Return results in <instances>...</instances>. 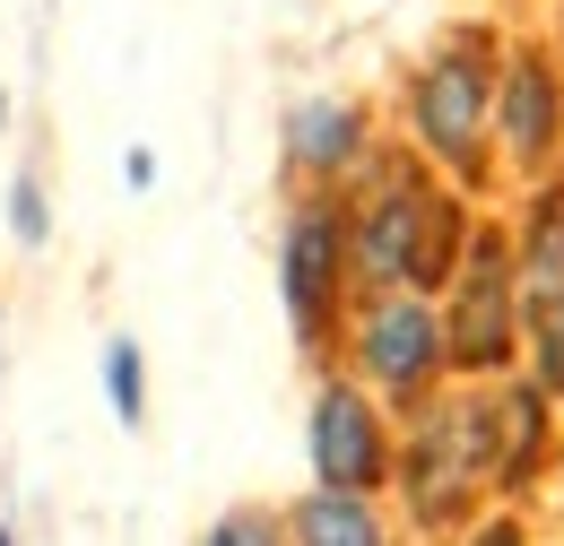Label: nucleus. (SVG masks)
Listing matches in <instances>:
<instances>
[{"label": "nucleus", "mask_w": 564, "mask_h": 546, "mask_svg": "<svg viewBox=\"0 0 564 546\" xmlns=\"http://www.w3.org/2000/svg\"><path fill=\"white\" fill-rule=\"evenodd\" d=\"M348 243H356V270L373 286H434L452 270V252H460V208L443 192H425V183H409V174H391L365 200Z\"/></svg>", "instance_id": "f257e3e1"}, {"label": "nucleus", "mask_w": 564, "mask_h": 546, "mask_svg": "<svg viewBox=\"0 0 564 546\" xmlns=\"http://www.w3.org/2000/svg\"><path fill=\"white\" fill-rule=\"evenodd\" d=\"M487 105H495V78H487V44H452L417 69L409 87V122H417L425 156L469 174L478 165V139H487Z\"/></svg>", "instance_id": "f03ea898"}, {"label": "nucleus", "mask_w": 564, "mask_h": 546, "mask_svg": "<svg viewBox=\"0 0 564 546\" xmlns=\"http://www.w3.org/2000/svg\"><path fill=\"white\" fill-rule=\"evenodd\" d=\"M487 478H503V434H495V408H434L417 425V451H409L417 512H425V521H443V512H460Z\"/></svg>", "instance_id": "7ed1b4c3"}, {"label": "nucleus", "mask_w": 564, "mask_h": 546, "mask_svg": "<svg viewBox=\"0 0 564 546\" xmlns=\"http://www.w3.org/2000/svg\"><path fill=\"white\" fill-rule=\"evenodd\" d=\"M512 313H521V295H512V261H503L495 234H478V243H469V270H460V286H452L443 356L469 364V373H495V364L512 356Z\"/></svg>", "instance_id": "20e7f679"}, {"label": "nucleus", "mask_w": 564, "mask_h": 546, "mask_svg": "<svg viewBox=\"0 0 564 546\" xmlns=\"http://www.w3.org/2000/svg\"><path fill=\"white\" fill-rule=\"evenodd\" d=\"M313 469L330 494H365V485L382 478V416L365 408L356 391H322L313 400Z\"/></svg>", "instance_id": "39448f33"}, {"label": "nucleus", "mask_w": 564, "mask_h": 546, "mask_svg": "<svg viewBox=\"0 0 564 546\" xmlns=\"http://www.w3.org/2000/svg\"><path fill=\"white\" fill-rule=\"evenodd\" d=\"M356 356H365V373H373L382 391H417L425 373L443 364V330H434V313H425V304L391 295V304H373V313H365Z\"/></svg>", "instance_id": "423d86ee"}, {"label": "nucleus", "mask_w": 564, "mask_h": 546, "mask_svg": "<svg viewBox=\"0 0 564 546\" xmlns=\"http://www.w3.org/2000/svg\"><path fill=\"white\" fill-rule=\"evenodd\" d=\"M339 252H348L339 208H304V217L286 226V313H295V330H304V339H313V330H322V313H330Z\"/></svg>", "instance_id": "0eeeda50"}, {"label": "nucleus", "mask_w": 564, "mask_h": 546, "mask_svg": "<svg viewBox=\"0 0 564 546\" xmlns=\"http://www.w3.org/2000/svg\"><path fill=\"white\" fill-rule=\"evenodd\" d=\"M556 122H564V96H556V62L547 53H512L503 69V148L521 165H539L556 148Z\"/></svg>", "instance_id": "6e6552de"}, {"label": "nucleus", "mask_w": 564, "mask_h": 546, "mask_svg": "<svg viewBox=\"0 0 564 546\" xmlns=\"http://www.w3.org/2000/svg\"><path fill=\"white\" fill-rule=\"evenodd\" d=\"M356 139H365V113L339 105V96H313V105L286 113V156H295L304 174H339L356 156Z\"/></svg>", "instance_id": "1a4fd4ad"}, {"label": "nucleus", "mask_w": 564, "mask_h": 546, "mask_svg": "<svg viewBox=\"0 0 564 546\" xmlns=\"http://www.w3.org/2000/svg\"><path fill=\"white\" fill-rule=\"evenodd\" d=\"M512 295L530 304V321H556V313H564V200H539V217H530V252H521Z\"/></svg>", "instance_id": "9d476101"}, {"label": "nucleus", "mask_w": 564, "mask_h": 546, "mask_svg": "<svg viewBox=\"0 0 564 546\" xmlns=\"http://www.w3.org/2000/svg\"><path fill=\"white\" fill-rule=\"evenodd\" d=\"M295 546H382L373 529V512H365V494H313V503H295Z\"/></svg>", "instance_id": "9b49d317"}, {"label": "nucleus", "mask_w": 564, "mask_h": 546, "mask_svg": "<svg viewBox=\"0 0 564 546\" xmlns=\"http://www.w3.org/2000/svg\"><path fill=\"white\" fill-rule=\"evenodd\" d=\"M105 382H113V408H122V425H140V347H131V339L105 347Z\"/></svg>", "instance_id": "f8f14e48"}, {"label": "nucleus", "mask_w": 564, "mask_h": 546, "mask_svg": "<svg viewBox=\"0 0 564 546\" xmlns=\"http://www.w3.org/2000/svg\"><path fill=\"white\" fill-rule=\"evenodd\" d=\"M18 234H26V243L53 234V217H44V192H35V183H18Z\"/></svg>", "instance_id": "ddd939ff"}, {"label": "nucleus", "mask_w": 564, "mask_h": 546, "mask_svg": "<svg viewBox=\"0 0 564 546\" xmlns=\"http://www.w3.org/2000/svg\"><path fill=\"white\" fill-rule=\"evenodd\" d=\"M209 546H270V521H226Z\"/></svg>", "instance_id": "4468645a"}, {"label": "nucleus", "mask_w": 564, "mask_h": 546, "mask_svg": "<svg viewBox=\"0 0 564 546\" xmlns=\"http://www.w3.org/2000/svg\"><path fill=\"white\" fill-rule=\"evenodd\" d=\"M478 546H521V529H487V538H478Z\"/></svg>", "instance_id": "2eb2a0df"}, {"label": "nucleus", "mask_w": 564, "mask_h": 546, "mask_svg": "<svg viewBox=\"0 0 564 546\" xmlns=\"http://www.w3.org/2000/svg\"><path fill=\"white\" fill-rule=\"evenodd\" d=\"M0 546H9V538H0Z\"/></svg>", "instance_id": "dca6fc26"}]
</instances>
